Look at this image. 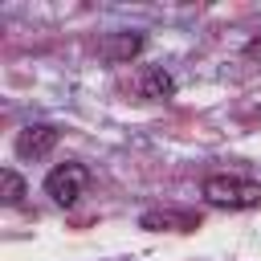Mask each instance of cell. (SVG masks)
Here are the masks:
<instances>
[{
	"mask_svg": "<svg viewBox=\"0 0 261 261\" xmlns=\"http://www.w3.org/2000/svg\"><path fill=\"white\" fill-rule=\"evenodd\" d=\"M143 228H196V216L192 212H175V208H163V212H143Z\"/></svg>",
	"mask_w": 261,
	"mask_h": 261,
	"instance_id": "obj_5",
	"label": "cell"
},
{
	"mask_svg": "<svg viewBox=\"0 0 261 261\" xmlns=\"http://www.w3.org/2000/svg\"><path fill=\"white\" fill-rule=\"evenodd\" d=\"M53 143H57V130L45 126V122H37V126H24L16 135V155L20 159H41V155L53 151Z\"/></svg>",
	"mask_w": 261,
	"mask_h": 261,
	"instance_id": "obj_3",
	"label": "cell"
},
{
	"mask_svg": "<svg viewBox=\"0 0 261 261\" xmlns=\"http://www.w3.org/2000/svg\"><path fill=\"white\" fill-rule=\"evenodd\" d=\"M0 184H4V204L16 208V204L24 200V179H20L12 167H4V171H0Z\"/></svg>",
	"mask_w": 261,
	"mask_h": 261,
	"instance_id": "obj_7",
	"label": "cell"
},
{
	"mask_svg": "<svg viewBox=\"0 0 261 261\" xmlns=\"http://www.w3.org/2000/svg\"><path fill=\"white\" fill-rule=\"evenodd\" d=\"M135 90H139V98L163 102V98H171V94H175V82H171V73H167L163 65H147V69H139Z\"/></svg>",
	"mask_w": 261,
	"mask_h": 261,
	"instance_id": "obj_4",
	"label": "cell"
},
{
	"mask_svg": "<svg viewBox=\"0 0 261 261\" xmlns=\"http://www.w3.org/2000/svg\"><path fill=\"white\" fill-rule=\"evenodd\" d=\"M139 49H143V37H139V33H118V37H110V41L102 45V57L126 61V57H135Z\"/></svg>",
	"mask_w": 261,
	"mask_h": 261,
	"instance_id": "obj_6",
	"label": "cell"
},
{
	"mask_svg": "<svg viewBox=\"0 0 261 261\" xmlns=\"http://www.w3.org/2000/svg\"><path fill=\"white\" fill-rule=\"evenodd\" d=\"M86 188H90V171L82 167V163H61V167H53L49 175H45V192L57 200V204H77L82 196H86Z\"/></svg>",
	"mask_w": 261,
	"mask_h": 261,
	"instance_id": "obj_2",
	"label": "cell"
},
{
	"mask_svg": "<svg viewBox=\"0 0 261 261\" xmlns=\"http://www.w3.org/2000/svg\"><path fill=\"white\" fill-rule=\"evenodd\" d=\"M204 200L216 208H261V184L245 175H208Z\"/></svg>",
	"mask_w": 261,
	"mask_h": 261,
	"instance_id": "obj_1",
	"label": "cell"
}]
</instances>
